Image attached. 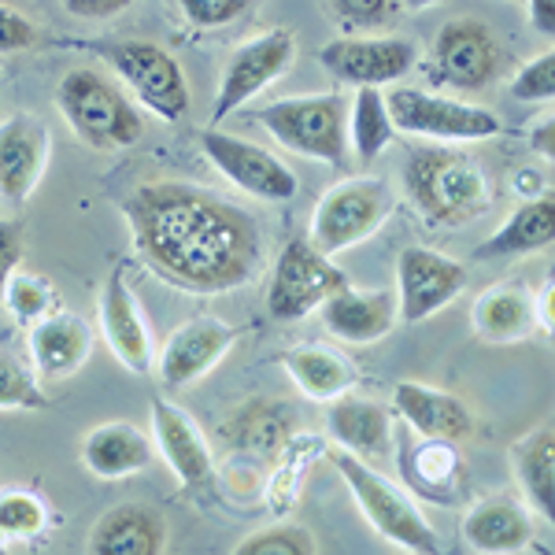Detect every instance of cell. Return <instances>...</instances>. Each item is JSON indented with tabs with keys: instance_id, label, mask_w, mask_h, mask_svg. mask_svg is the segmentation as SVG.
<instances>
[{
	"instance_id": "cell-1",
	"label": "cell",
	"mask_w": 555,
	"mask_h": 555,
	"mask_svg": "<svg viewBox=\"0 0 555 555\" xmlns=\"http://www.w3.org/2000/svg\"><path fill=\"white\" fill-rule=\"evenodd\" d=\"M133 253L159 282L193 297L245 289L263 267L253 211L190 182H145L122 201Z\"/></svg>"
},
{
	"instance_id": "cell-2",
	"label": "cell",
	"mask_w": 555,
	"mask_h": 555,
	"mask_svg": "<svg viewBox=\"0 0 555 555\" xmlns=\"http://www.w3.org/2000/svg\"><path fill=\"white\" fill-rule=\"evenodd\" d=\"M404 193L429 227H463L489 211V182L478 159L455 149H411Z\"/></svg>"
},
{
	"instance_id": "cell-3",
	"label": "cell",
	"mask_w": 555,
	"mask_h": 555,
	"mask_svg": "<svg viewBox=\"0 0 555 555\" xmlns=\"http://www.w3.org/2000/svg\"><path fill=\"white\" fill-rule=\"evenodd\" d=\"M56 107L70 133L96 152L127 149L145 133L138 104L112 78L89 67H70L56 86Z\"/></svg>"
},
{
	"instance_id": "cell-4",
	"label": "cell",
	"mask_w": 555,
	"mask_h": 555,
	"mask_svg": "<svg viewBox=\"0 0 555 555\" xmlns=\"http://www.w3.org/2000/svg\"><path fill=\"white\" fill-rule=\"evenodd\" d=\"M330 463H334L337 474L345 478V486H348V492H352L360 515L366 518V526H371L382 541H389L392 548L418 552V555L441 552L434 526L426 522V515L418 512V504L408 496L404 489H397L389 478H382L371 463L360 460V455H352V452L334 449L330 452Z\"/></svg>"
},
{
	"instance_id": "cell-5",
	"label": "cell",
	"mask_w": 555,
	"mask_h": 555,
	"mask_svg": "<svg viewBox=\"0 0 555 555\" xmlns=\"http://www.w3.org/2000/svg\"><path fill=\"white\" fill-rule=\"evenodd\" d=\"M397 211V190L389 178L360 175L330 185L319 196L311 215V245L326 256H341L348 248L363 245L385 227V219Z\"/></svg>"
},
{
	"instance_id": "cell-6",
	"label": "cell",
	"mask_w": 555,
	"mask_h": 555,
	"mask_svg": "<svg viewBox=\"0 0 555 555\" xmlns=\"http://www.w3.org/2000/svg\"><path fill=\"white\" fill-rule=\"evenodd\" d=\"M278 145L341 171L348 159V101L341 93L285 96L256 112Z\"/></svg>"
},
{
	"instance_id": "cell-7",
	"label": "cell",
	"mask_w": 555,
	"mask_h": 555,
	"mask_svg": "<svg viewBox=\"0 0 555 555\" xmlns=\"http://www.w3.org/2000/svg\"><path fill=\"white\" fill-rule=\"evenodd\" d=\"M82 49L107 60V67L122 78V86L138 96L141 107H149L156 119L178 122L190 112V82L182 64L156 41H93Z\"/></svg>"
},
{
	"instance_id": "cell-8",
	"label": "cell",
	"mask_w": 555,
	"mask_h": 555,
	"mask_svg": "<svg viewBox=\"0 0 555 555\" xmlns=\"http://www.w3.org/2000/svg\"><path fill=\"white\" fill-rule=\"evenodd\" d=\"M385 107H389V119L400 133H415V138L429 141H489L504 133L496 112L467 101H455V96L429 93V89L415 86H397L385 93Z\"/></svg>"
},
{
	"instance_id": "cell-9",
	"label": "cell",
	"mask_w": 555,
	"mask_h": 555,
	"mask_svg": "<svg viewBox=\"0 0 555 555\" xmlns=\"http://www.w3.org/2000/svg\"><path fill=\"white\" fill-rule=\"evenodd\" d=\"M348 285V274L334 263V256L319 253L308 237H293L278 253L267 282V311L278 322H297L319 311V304Z\"/></svg>"
},
{
	"instance_id": "cell-10",
	"label": "cell",
	"mask_w": 555,
	"mask_h": 555,
	"mask_svg": "<svg viewBox=\"0 0 555 555\" xmlns=\"http://www.w3.org/2000/svg\"><path fill=\"white\" fill-rule=\"evenodd\" d=\"M293 60H297V38L289 30H267L259 38L245 41L234 49V56L227 60L219 78V93L211 104V119L222 122L227 115H234L237 107L256 101L267 86H274L282 75H289Z\"/></svg>"
},
{
	"instance_id": "cell-11",
	"label": "cell",
	"mask_w": 555,
	"mask_h": 555,
	"mask_svg": "<svg viewBox=\"0 0 555 555\" xmlns=\"http://www.w3.org/2000/svg\"><path fill=\"white\" fill-rule=\"evenodd\" d=\"M201 149L211 159L215 171L230 178L237 190L256 196V201L285 204L300 190L297 175H293V167H285V159H278L274 152L259 149L245 138H234V133L222 130H201Z\"/></svg>"
},
{
	"instance_id": "cell-12",
	"label": "cell",
	"mask_w": 555,
	"mask_h": 555,
	"mask_svg": "<svg viewBox=\"0 0 555 555\" xmlns=\"http://www.w3.org/2000/svg\"><path fill=\"white\" fill-rule=\"evenodd\" d=\"M470 274L463 263L434 253V248L411 245L397 259V308L404 326H418V322L434 319L449 304L467 289Z\"/></svg>"
},
{
	"instance_id": "cell-13",
	"label": "cell",
	"mask_w": 555,
	"mask_h": 555,
	"mask_svg": "<svg viewBox=\"0 0 555 555\" xmlns=\"http://www.w3.org/2000/svg\"><path fill=\"white\" fill-rule=\"evenodd\" d=\"M429 75L441 86L452 89H489L500 75V44L492 38V30L478 20H452L437 30L434 44H429Z\"/></svg>"
},
{
	"instance_id": "cell-14",
	"label": "cell",
	"mask_w": 555,
	"mask_h": 555,
	"mask_svg": "<svg viewBox=\"0 0 555 555\" xmlns=\"http://www.w3.org/2000/svg\"><path fill=\"white\" fill-rule=\"evenodd\" d=\"M319 64L345 86H392L418 64V44L411 38H363L345 34L319 49Z\"/></svg>"
},
{
	"instance_id": "cell-15",
	"label": "cell",
	"mask_w": 555,
	"mask_h": 555,
	"mask_svg": "<svg viewBox=\"0 0 555 555\" xmlns=\"http://www.w3.org/2000/svg\"><path fill=\"white\" fill-rule=\"evenodd\" d=\"M234 341H237V326H230L222 319L201 315L182 322L156 356L159 382L167 389H185V385L201 382L204 374L222 363V356L234 348Z\"/></svg>"
},
{
	"instance_id": "cell-16",
	"label": "cell",
	"mask_w": 555,
	"mask_h": 555,
	"mask_svg": "<svg viewBox=\"0 0 555 555\" xmlns=\"http://www.w3.org/2000/svg\"><path fill=\"white\" fill-rule=\"evenodd\" d=\"M52 156V133L41 115L15 112L0 122V196L8 204H23L38 190Z\"/></svg>"
},
{
	"instance_id": "cell-17",
	"label": "cell",
	"mask_w": 555,
	"mask_h": 555,
	"mask_svg": "<svg viewBox=\"0 0 555 555\" xmlns=\"http://www.w3.org/2000/svg\"><path fill=\"white\" fill-rule=\"evenodd\" d=\"M96 315H101V334L115 352V360L133 374H149L152 363H156V352H152L145 315H141V304L133 297L122 263L112 267V274H107L101 300H96Z\"/></svg>"
},
{
	"instance_id": "cell-18",
	"label": "cell",
	"mask_w": 555,
	"mask_h": 555,
	"mask_svg": "<svg viewBox=\"0 0 555 555\" xmlns=\"http://www.w3.org/2000/svg\"><path fill=\"white\" fill-rule=\"evenodd\" d=\"M152 444L159 449L164 463L175 470L178 486L185 492H201L211 486L215 460L201 426L164 397H152Z\"/></svg>"
},
{
	"instance_id": "cell-19",
	"label": "cell",
	"mask_w": 555,
	"mask_h": 555,
	"mask_svg": "<svg viewBox=\"0 0 555 555\" xmlns=\"http://www.w3.org/2000/svg\"><path fill=\"white\" fill-rule=\"evenodd\" d=\"M319 319L337 341L345 345H374L389 337L400 322L397 293L392 289H337L334 297L319 304Z\"/></svg>"
},
{
	"instance_id": "cell-20",
	"label": "cell",
	"mask_w": 555,
	"mask_h": 555,
	"mask_svg": "<svg viewBox=\"0 0 555 555\" xmlns=\"http://www.w3.org/2000/svg\"><path fill=\"white\" fill-rule=\"evenodd\" d=\"M392 411L411 434L426 441L460 444L474 434V415L460 397L444 389H434L426 382H400L392 389Z\"/></svg>"
},
{
	"instance_id": "cell-21",
	"label": "cell",
	"mask_w": 555,
	"mask_h": 555,
	"mask_svg": "<svg viewBox=\"0 0 555 555\" xmlns=\"http://www.w3.org/2000/svg\"><path fill=\"white\" fill-rule=\"evenodd\" d=\"M26 352H30V366L38 371L41 382L70 378L78 366H86L89 352H93V334L70 311H44L41 319L30 322Z\"/></svg>"
},
{
	"instance_id": "cell-22",
	"label": "cell",
	"mask_w": 555,
	"mask_h": 555,
	"mask_svg": "<svg viewBox=\"0 0 555 555\" xmlns=\"http://www.w3.org/2000/svg\"><path fill=\"white\" fill-rule=\"evenodd\" d=\"M326 434L341 452L360 455L366 463H382L392 455V415L378 400L337 397L326 411Z\"/></svg>"
},
{
	"instance_id": "cell-23",
	"label": "cell",
	"mask_w": 555,
	"mask_h": 555,
	"mask_svg": "<svg viewBox=\"0 0 555 555\" xmlns=\"http://www.w3.org/2000/svg\"><path fill=\"white\" fill-rule=\"evenodd\" d=\"M460 537L470 552H481V555L526 552L533 541L530 507L518 504L512 496H486V500H478V504H470V512L463 515Z\"/></svg>"
},
{
	"instance_id": "cell-24",
	"label": "cell",
	"mask_w": 555,
	"mask_h": 555,
	"mask_svg": "<svg viewBox=\"0 0 555 555\" xmlns=\"http://www.w3.org/2000/svg\"><path fill=\"white\" fill-rule=\"evenodd\" d=\"M156 444L133 423H101L82 441V467L101 481H127L149 470Z\"/></svg>"
},
{
	"instance_id": "cell-25",
	"label": "cell",
	"mask_w": 555,
	"mask_h": 555,
	"mask_svg": "<svg viewBox=\"0 0 555 555\" xmlns=\"http://www.w3.org/2000/svg\"><path fill=\"white\" fill-rule=\"evenodd\" d=\"M470 326L486 345H518L537 334L533 293L526 285H489L470 308Z\"/></svg>"
},
{
	"instance_id": "cell-26",
	"label": "cell",
	"mask_w": 555,
	"mask_h": 555,
	"mask_svg": "<svg viewBox=\"0 0 555 555\" xmlns=\"http://www.w3.org/2000/svg\"><path fill=\"white\" fill-rule=\"evenodd\" d=\"M164 548H167L164 518L141 504L112 507L89 530V552L93 555H159Z\"/></svg>"
},
{
	"instance_id": "cell-27",
	"label": "cell",
	"mask_w": 555,
	"mask_h": 555,
	"mask_svg": "<svg viewBox=\"0 0 555 555\" xmlns=\"http://www.w3.org/2000/svg\"><path fill=\"white\" fill-rule=\"evenodd\" d=\"M555 237V201L552 193L518 201V208L500 222L489 241L474 248V259H518L548 248Z\"/></svg>"
},
{
	"instance_id": "cell-28",
	"label": "cell",
	"mask_w": 555,
	"mask_h": 555,
	"mask_svg": "<svg viewBox=\"0 0 555 555\" xmlns=\"http://www.w3.org/2000/svg\"><path fill=\"white\" fill-rule=\"evenodd\" d=\"M400 474L408 478V486L418 492V496L434 500L441 507H455L463 492V460L455 455L449 441H418L411 444L408 452H400Z\"/></svg>"
},
{
	"instance_id": "cell-29",
	"label": "cell",
	"mask_w": 555,
	"mask_h": 555,
	"mask_svg": "<svg viewBox=\"0 0 555 555\" xmlns=\"http://www.w3.org/2000/svg\"><path fill=\"white\" fill-rule=\"evenodd\" d=\"M512 470L530 512L555 515V429L552 423L533 426L512 444Z\"/></svg>"
},
{
	"instance_id": "cell-30",
	"label": "cell",
	"mask_w": 555,
	"mask_h": 555,
	"mask_svg": "<svg viewBox=\"0 0 555 555\" xmlns=\"http://www.w3.org/2000/svg\"><path fill=\"white\" fill-rule=\"evenodd\" d=\"M278 363L285 366V374H289L293 385H297L304 397L322 400V404L352 392L356 378H360L356 366L348 363L341 352L322 348V345H297V348H289V352L278 356Z\"/></svg>"
},
{
	"instance_id": "cell-31",
	"label": "cell",
	"mask_w": 555,
	"mask_h": 555,
	"mask_svg": "<svg viewBox=\"0 0 555 555\" xmlns=\"http://www.w3.org/2000/svg\"><path fill=\"white\" fill-rule=\"evenodd\" d=\"M392 138H397V127H392L389 107H385V93L378 86H360L348 104V149H352V156L363 167H371L374 156H382Z\"/></svg>"
},
{
	"instance_id": "cell-32",
	"label": "cell",
	"mask_w": 555,
	"mask_h": 555,
	"mask_svg": "<svg viewBox=\"0 0 555 555\" xmlns=\"http://www.w3.org/2000/svg\"><path fill=\"white\" fill-rule=\"evenodd\" d=\"M289 408L282 404H267V400H256V404L241 408L222 434L234 441L237 452L248 455H267V452H282V444L289 441Z\"/></svg>"
},
{
	"instance_id": "cell-33",
	"label": "cell",
	"mask_w": 555,
	"mask_h": 555,
	"mask_svg": "<svg viewBox=\"0 0 555 555\" xmlns=\"http://www.w3.org/2000/svg\"><path fill=\"white\" fill-rule=\"evenodd\" d=\"M49 404L38 371L20 356L0 352V411H44Z\"/></svg>"
},
{
	"instance_id": "cell-34",
	"label": "cell",
	"mask_w": 555,
	"mask_h": 555,
	"mask_svg": "<svg viewBox=\"0 0 555 555\" xmlns=\"http://www.w3.org/2000/svg\"><path fill=\"white\" fill-rule=\"evenodd\" d=\"M49 530V507L26 489L0 492V537L4 541H34Z\"/></svg>"
},
{
	"instance_id": "cell-35",
	"label": "cell",
	"mask_w": 555,
	"mask_h": 555,
	"mask_svg": "<svg viewBox=\"0 0 555 555\" xmlns=\"http://www.w3.org/2000/svg\"><path fill=\"white\" fill-rule=\"evenodd\" d=\"M237 555H315L319 544L304 526H293V522H274L267 530H256L253 537L234 548Z\"/></svg>"
},
{
	"instance_id": "cell-36",
	"label": "cell",
	"mask_w": 555,
	"mask_h": 555,
	"mask_svg": "<svg viewBox=\"0 0 555 555\" xmlns=\"http://www.w3.org/2000/svg\"><path fill=\"white\" fill-rule=\"evenodd\" d=\"M330 15L341 30H382L400 15V0H326Z\"/></svg>"
},
{
	"instance_id": "cell-37",
	"label": "cell",
	"mask_w": 555,
	"mask_h": 555,
	"mask_svg": "<svg viewBox=\"0 0 555 555\" xmlns=\"http://www.w3.org/2000/svg\"><path fill=\"white\" fill-rule=\"evenodd\" d=\"M319 437L311 441V437H304V441H285L282 444V455H285V467L274 474L271 481V500H274V512H289L293 496H297V486L304 478V467H308V460L319 452Z\"/></svg>"
},
{
	"instance_id": "cell-38",
	"label": "cell",
	"mask_w": 555,
	"mask_h": 555,
	"mask_svg": "<svg viewBox=\"0 0 555 555\" xmlns=\"http://www.w3.org/2000/svg\"><path fill=\"white\" fill-rule=\"evenodd\" d=\"M512 96L522 104H548L555 96V52H537L512 78Z\"/></svg>"
},
{
	"instance_id": "cell-39",
	"label": "cell",
	"mask_w": 555,
	"mask_h": 555,
	"mask_svg": "<svg viewBox=\"0 0 555 555\" xmlns=\"http://www.w3.org/2000/svg\"><path fill=\"white\" fill-rule=\"evenodd\" d=\"M49 304H52V289L41 278L23 274V271L12 274V282H8V289H4V308L12 311L15 319L20 322L41 319L44 311H49Z\"/></svg>"
},
{
	"instance_id": "cell-40",
	"label": "cell",
	"mask_w": 555,
	"mask_h": 555,
	"mask_svg": "<svg viewBox=\"0 0 555 555\" xmlns=\"http://www.w3.org/2000/svg\"><path fill=\"white\" fill-rule=\"evenodd\" d=\"M182 15L201 30H215V26L234 23L241 12L248 8V0H178Z\"/></svg>"
},
{
	"instance_id": "cell-41",
	"label": "cell",
	"mask_w": 555,
	"mask_h": 555,
	"mask_svg": "<svg viewBox=\"0 0 555 555\" xmlns=\"http://www.w3.org/2000/svg\"><path fill=\"white\" fill-rule=\"evenodd\" d=\"M30 44H38V26H34L30 15H23L12 4H0V56L23 52Z\"/></svg>"
},
{
	"instance_id": "cell-42",
	"label": "cell",
	"mask_w": 555,
	"mask_h": 555,
	"mask_svg": "<svg viewBox=\"0 0 555 555\" xmlns=\"http://www.w3.org/2000/svg\"><path fill=\"white\" fill-rule=\"evenodd\" d=\"M23 263V222L0 219V308H4V289L12 274Z\"/></svg>"
},
{
	"instance_id": "cell-43",
	"label": "cell",
	"mask_w": 555,
	"mask_h": 555,
	"mask_svg": "<svg viewBox=\"0 0 555 555\" xmlns=\"http://www.w3.org/2000/svg\"><path fill=\"white\" fill-rule=\"evenodd\" d=\"M133 0H64V12L75 15V20H89V23H101V20H115L119 12H127Z\"/></svg>"
},
{
	"instance_id": "cell-44",
	"label": "cell",
	"mask_w": 555,
	"mask_h": 555,
	"mask_svg": "<svg viewBox=\"0 0 555 555\" xmlns=\"http://www.w3.org/2000/svg\"><path fill=\"white\" fill-rule=\"evenodd\" d=\"M512 185H515L518 201H533V196L548 193V178H544L541 171H533V167H522V171H515Z\"/></svg>"
},
{
	"instance_id": "cell-45",
	"label": "cell",
	"mask_w": 555,
	"mask_h": 555,
	"mask_svg": "<svg viewBox=\"0 0 555 555\" xmlns=\"http://www.w3.org/2000/svg\"><path fill=\"white\" fill-rule=\"evenodd\" d=\"M533 308H537V330L552 334L555 330V285L544 282L541 289L533 293Z\"/></svg>"
},
{
	"instance_id": "cell-46",
	"label": "cell",
	"mask_w": 555,
	"mask_h": 555,
	"mask_svg": "<svg viewBox=\"0 0 555 555\" xmlns=\"http://www.w3.org/2000/svg\"><path fill=\"white\" fill-rule=\"evenodd\" d=\"M530 149L541 159L555 156V119H552V115H541V122H537L533 133H530Z\"/></svg>"
},
{
	"instance_id": "cell-47",
	"label": "cell",
	"mask_w": 555,
	"mask_h": 555,
	"mask_svg": "<svg viewBox=\"0 0 555 555\" xmlns=\"http://www.w3.org/2000/svg\"><path fill=\"white\" fill-rule=\"evenodd\" d=\"M526 12H530V23L537 34L552 38L555 34V0H526Z\"/></svg>"
},
{
	"instance_id": "cell-48",
	"label": "cell",
	"mask_w": 555,
	"mask_h": 555,
	"mask_svg": "<svg viewBox=\"0 0 555 555\" xmlns=\"http://www.w3.org/2000/svg\"><path fill=\"white\" fill-rule=\"evenodd\" d=\"M437 4H444V0H400V8H408V12H426V8Z\"/></svg>"
},
{
	"instance_id": "cell-49",
	"label": "cell",
	"mask_w": 555,
	"mask_h": 555,
	"mask_svg": "<svg viewBox=\"0 0 555 555\" xmlns=\"http://www.w3.org/2000/svg\"><path fill=\"white\" fill-rule=\"evenodd\" d=\"M8 548V541H4V537H0V552H4Z\"/></svg>"
},
{
	"instance_id": "cell-50",
	"label": "cell",
	"mask_w": 555,
	"mask_h": 555,
	"mask_svg": "<svg viewBox=\"0 0 555 555\" xmlns=\"http://www.w3.org/2000/svg\"><path fill=\"white\" fill-rule=\"evenodd\" d=\"M507 4H522V0H507Z\"/></svg>"
}]
</instances>
